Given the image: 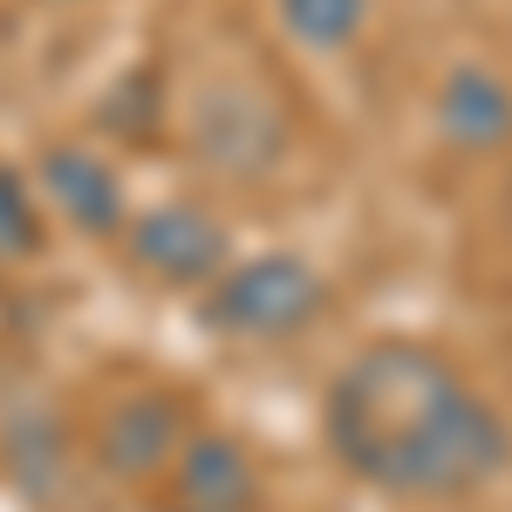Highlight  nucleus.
I'll use <instances>...</instances> for the list:
<instances>
[{
	"mask_svg": "<svg viewBox=\"0 0 512 512\" xmlns=\"http://www.w3.org/2000/svg\"><path fill=\"white\" fill-rule=\"evenodd\" d=\"M321 444L396 506H465L512 472L506 410L424 335H376L328 376Z\"/></svg>",
	"mask_w": 512,
	"mask_h": 512,
	"instance_id": "f257e3e1",
	"label": "nucleus"
},
{
	"mask_svg": "<svg viewBox=\"0 0 512 512\" xmlns=\"http://www.w3.org/2000/svg\"><path fill=\"white\" fill-rule=\"evenodd\" d=\"M171 123L185 158L219 185H267L294 151V110L253 69H205L171 96Z\"/></svg>",
	"mask_w": 512,
	"mask_h": 512,
	"instance_id": "f03ea898",
	"label": "nucleus"
},
{
	"mask_svg": "<svg viewBox=\"0 0 512 512\" xmlns=\"http://www.w3.org/2000/svg\"><path fill=\"white\" fill-rule=\"evenodd\" d=\"M335 287L308 253L294 246H260V253H233V267L198 294V321L226 342L246 349H274L308 335L315 321H328Z\"/></svg>",
	"mask_w": 512,
	"mask_h": 512,
	"instance_id": "7ed1b4c3",
	"label": "nucleus"
},
{
	"mask_svg": "<svg viewBox=\"0 0 512 512\" xmlns=\"http://www.w3.org/2000/svg\"><path fill=\"white\" fill-rule=\"evenodd\" d=\"M192 431H198V410L178 383L130 376L89 417V465L110 485H151V478L171 472V458L185 451Z\"/></svg>",
	"mask_w": 512,
	"mask_h": 512,
	"instance_id": "20e7f679",
	"label": "nucleus"
},
{
	"mask_svg": "<svg viewBox=\"0 0 512 512\" xmlns=\"http://www.w3.org/2000/svg\"><path fill=\"white\" fill-rule=\"evenodd\" d=\"M117 253L164 294H205L233 267L239 246L219 205H205V198H151V205L130 212Z\"/></svg>",
	"mask_w": 512,
	"mask_h": 512,
	"instance_id": "39448f33",
	"label": "nucleus"
},
{
	"mask_svg": "<svg viewBox=\"0 0 512 512\" xmlns=\"http://www.w3.org/2000/svg\"><path fill=\"white\" fill-rule=\"evenodd\" d=\"M35 185H41V205L48 219H62L69 233L82 239H103L117 246L123 226H130V185H123V164L103 151V144H82V137H55L35 151Z\"/></svg>",
	"mask_w": 512,
	"mask_h": 512,
	"instance_id": "423d86ee",
	"label": "nucleus"
},
{
	"mask_svg": "<svg viewBox=\"0 0 512 512\" xmlns=\"http://www.w3.org/2000/svg\"><path fill=\"white\" fill-rule=\"evenodd\" d=\"M431 137L451 158H512V76L485 55L451 62L431 89Z\"/></svg>",
	"mask_w": 512,
	"mask_h": 512,
	"instance_id": "0eeeda50",
	"label": "nucleus"
},
{
	"mask_svg": "<svg viewBox=\"0 0 512 512\" xmlns=\"http://www.w3.org/2000/svg\"><path fill=\"white\" fill-rule=\"evenodd\" d=\"M164 485H171V506L185 512H260V499H267V478L253 465V451L219 424H198L185 437Z\"/></svg>",
	"mask_w": 512,
	"mask_h": 512,
	"instance_id": "6e6552de",
	"label": "nucleus"
},
{
	"mask_svg": "<svg viewBox=\"0 0 512 512\" xmlns=\"http://www.w3.org/2000/svg\"><path fill=\"white\" fill-rule=\"evenodd\" d=\"M369 21H376V0H274L280 41L301 55H321V62L349 55L369 35Z\"/></svg>",
	"mask_w": 512,
	"mask_h": 512,
	"instance_id": "1a4fd4ad",
	"label": "nucleus"
},
{
	"mask_svg": "<svg viewBox=\"0 0 512 512\" xmlns=\"http://www.w3.org/2000/svg\"><path fill=\"white\" fill-rule=\"evenodd\" d=\"M48 253V205H41L35 171L0 158V274H21Z\"/></svg>",
	"mask_w": 512,
	"mask_h": 512,
	"instance_id": "9d476101",
	"label": "nucleus"
},
{
	"mask_svg": "<svg viewBox=\"0 0 512 512\" xmlns=\"http://www.w3.org/2000/svg\"><path fill=\"white\" fill-rule=\"evenodd\" d=\"M171 512H185V506H171Z\"/></svg>",
	"mask_w": 512,
	"mask_h": 512,
	"instance_id": "9b49d317",
	"label": "nucleus"
}]
</instances>
